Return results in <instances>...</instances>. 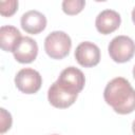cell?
I'll return each instance as SVG.
<instances>
[{
    "instance_id": "1",
    "label": "cell",
    "mask_w": 135,
    "mask_h": 135,
    "mask_svg": "<svg viewBox=\"0 0 135 135\" xmlns=\"http://www.w3.org/2000/svg\"><path fill=\"white\" fill-rule=\"evenodd\" d=\"M103 98L116 113L130 114L135 110V89L123 77L113 78L104 88Z\"/></svg>"
},
{
    "instance_id": "2",
    "label": "cell",
    "mask_w": 135,
    "mask_h": 135,
    "mask_svg": "<svg viewBox=\"0 0 135 135\" xmlns=\"http://www.w3.org/2000/svg\"><path fill=\"white\" fill-rule=\"evenodd\" d=\"M71 47V38L62 31H54L44 39V51L52 59H63L69 55Z\"/></svg>"
},
{
    "instance_id": "3",
    "label": "cell",
    "mask_w": 135,
    "mask_h": 135,
    "mask_svg": "<svg viewBox=\"0 0 135 135\" xmlns=\"http://www.w3.org/2000/svg\"><path fill=\"white\" fill-rule=\"evenodd\" d=\"M108 51L113 61L117 63H123L131 60L134 56L135 42L128 36H116L109 43Z\"/></svg>"
},
{
    "instance_id": "4",
    "label": "cell",
    "mask_w": 135,
    "mask_h": 135,
    "mask_svg": "<svg viewBox=\"0 0 135 135\" xmlns=\"http://www.w3.org/2000/svg\"><path fill=\"white\" fill-rule=\"evenodd\" d=\"M55 82L66 92L78 95V93H80L84 88L85 77L79 69L75 66H69L60 73L58 79Z\"/></svg>"
},
{
    "instance_id": "5",
    "label": "cell",
    "mask_w": 135,
    "mask_h": 135,
    "mask_svg": "<svg viewBox=\"0 0 135 135\" xmlns=\"http://www.w3.org/2000/svg\"><path fill=\"white\" fill-rule=\"evenodd\" d=\"M16 88L24 94L37 93L42 84V77L40 73L34 69H21L15 76Z\"/></svg>"
},
{
    "instance_id": "6",
    "label": "cell",
    "mask_w": 135,
    "mask_h": 135,
    "mask_svg": "<svg viewBox=\"0 0 135 135\" xmlns=\"http://www.w3.org/2000/svg\"><path fill=\"white\" fill-rule=\"evenodd\" d=\"M74 55L77 62L84 68H93L100 61L99 47L90 41H83L78 44Z\"/></svg>"
},
{
    "instance_id": "7",
    "label": "cell",
    "mask_w": 135,
    "mask_h": 135,
    "mask_svg": "<svg viewBox=\"0 0 135 135\" xmlns=\"http://www.w3.org/2000/svg\"><path fill=\"white\" fill-rule=\"evenodd\" d=\"M121 23L120 15L114 9H104L100 12L95 20L96 30L102 35H109L115 32Z\"/></svg>"
},
{
    "instance_id": "8",
    "label": "cell",
    "mask_w": 135,
    "mask_h": 135,
    "mask_svg": "<svg viewBox=\"0 0 135 135\" xmlns=\"http://www.w3.org/2000/svg\"><path fill=\"white\" fill-rule=\"evenodd\" d=\"M14 58L20 63H31L38 55V44L31 37H22L16 50L14 51Z\"/></svg>"
},
{
    "instance_id": "9",
    "label": "cell",
    "mask_w": 135,
    "mask_h": 135,
    "mask_svg": "<svg viewBox=\"0 0 135 135\" xmlns=\"http://www.w3.org/2000/svg\"><path fill=\"white\" fill-rule=\"evenodd\" d=\"M21 27L28 34H39L46 26V18L45 16L35 9H31L25 12L20 19Z\"/></svg>"
},
{
    "instance_id": "10",
    "label": "cell",
    "mask_w": 135,
    "mask_h": 135,
    "mask_svg": "<svg viewBox=\"0 0 135 135\" xmlns=\"http://www.w3.org/2000/svg\"><path fill=\"white\" fill-rule=\"evenodd\" d=\"M77 94H72L61 89L56 82H54L47 91L49 102L57 109H66L71 107L77 99Z\"/></svg>"
},
{
    "instance_id": "11",
    "label": "cell",
    "mask_w": 135,
    "mask_h": 135,
    "mask_svg": "<svg viewBox=\"0 0 135 135\" xmlns=\"http://www.w3.org/2000/svg\"><path fill=\"white\" fill-rule=\"evenodd\" d=\"M22 36L19 30L13 25H2L0 27V45L5 52H12L16 50Z\"/></svg>"
},
{
    "instance_id": "12",
    "label": "cell",
    "mask_w": 135,
    "mask_h": 135,
    "mask_svg": "<svg viewBox=\"0 0 135 135\" xmlns=\"http://www.w3.org/2000/svg\"><path fill=\"white\" fill-rule=\"evenodd\" d=\"M85 5L84 0H64L61 4L62 11L66 15H77L79 14Z\"/></svg>"
},
{
    "instance_id": "13",
    "label": "cell",
    "mask_w": 135,
    "mask_h": 135,
    "mask_svg": "<svg viewBox=\"0 0 135 135\" xmlns=\"http://www.w3.org/2000/svg\"><path fill=\"white\" fill-rule=\"evenodd\" d=\"M18 9V1L17 0H1L0 1V14L3 17L13 16Z\"/></svg>"
},
{
    "instance_id": "14",
    "label": "cell",
    "mask_w": 135,
    "mask_h": 135,
    "mask_svg": "<svg viewBox=\"0 0 135 135\" xmlns=\"http://www.w3.org/2000/svg\"><path fill=\"white\" fill-rule=\"evenodd\" d=\"M12 115L9 112H7L4 108L0 109V133L3 134L12 127Z\"/></svg>"
},
{
    "instance_id": "15",
    "label": "cell",
    "mask_w": 135,
    "mask_h": 135,
    "mask_svg": "<svg viewBox=\"0 0 135 135\" xmlns=\"http://www.w3.org/2000/svg\"><path fill=\"white\" fill-rule=\"evenodd\" d=\"M132 21H133L134 24H135V7H134L133 11H132Z\"/></svg>"
},
{
    "instance_id": "16",
    "label": "cell",
    "mask_w": 135,
    "mask_h": 135,
    "mask_svg": "<svg viewBox=\"0 0 135 135\" xmlns=\"http://www.w3.org/2000/svg\"><path fill=\"white\" fill-rule=\"evenodd\" d=\"M132 132H133V134L135 135V119H134V121H133V123H132Z\"/></svg>"
},
{
    "instance_id": "17",
    "label": "cell",
    "mask_w": 135,
    "mask_h": 135,
    "mask_svg": "<svg viewBox=\"0 0 135 135\" xmlns=\"http://www.w3.org/2000/svg\"><path fill=\"white\" fill-rule=\"evenodd\" d=\"M133 77H134V79H135V65H134V68H133Z\"/></svg>"
},
{
    "instance_id": "18",
    "label": "cell",
    "mask_w": 135,
    "mask_h": 135,
    "mask_svg": "<svg viewBox=\"0 0 135 135\" xmlns=\"http://www.w3.org/2000/svg\"><path fill=\"white\" fill-rule=\"evenodd\" d=\"M53 135H59V134H53Z\"/></svg>"
}]
</instances>
